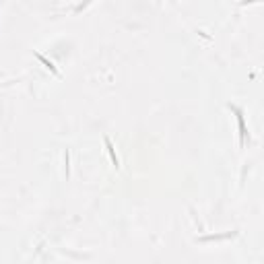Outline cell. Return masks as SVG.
<instances>
[{
    "label": "cell",
    "instance_id": "6da1fadb",
    "mask_svg": "<svg viewBox=\"0 0 264 264\" xmlns=\"http://www.w3.org/2000/svg\"><path fill=\"white\" fill-rule=\"evenodd\" d=\"M105 144H107V149H109V155H112V163L118 167V157H116V153H114V149H112V144H109V141L105 138Z\"/></svg>",
    "mask_w": 264,
    "mask_h": 264
},
{
    "label": "cell",
    "instance_id": "7a4b0ae2",
    "mask_svg": "<svg viewBox=\"0 0 264 264\" xmlns=\"http://www.w3.org/2000/svg\"><path fill=\"white\" fill-rule=\"evenodd\" d=\"M37 58H39V60L43 62V64H45V66H48V68H50V70H54V72H56V68H54V66H52V62H48V60H45V58H43V56H37Z\"/></svg>",
    "mask_w": 264,
    "mask_h": 264
}]
</instances>
